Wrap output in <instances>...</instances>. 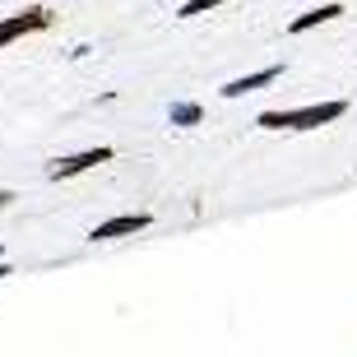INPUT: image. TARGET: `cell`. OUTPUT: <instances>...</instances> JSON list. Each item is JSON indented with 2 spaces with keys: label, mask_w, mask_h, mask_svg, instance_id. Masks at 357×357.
I'll use <instances>...</instances> for the list:
<instances>
[{
  "label": "cell",
  "mask_w": 357,
  "mask_h": 357,
  "mask_svg": "<svg viewBox=\"0 0 357 357\" xmlns=\"http://www.w3.org/2000/svg\"><path fill=\"white\" fill-rule=\"evenodd\" d=\"M14 199V190H0V209H5V204H10Z\"/></svg>",
  "instance_id": "obj_9"
},
{
  "label": "cell",
  "mask_w": 357,
  "mask_h": 357,
  "mask_svg": "<svg viewBox=\"0 0 357 357\" xmlns=\"http://www.w3.org/2000/svg\"><path fill=\"white\" fill-rule=\"evenodd\" d=\"M56 24V10L52 5H24V10H14L0 19V52L19 38H33V33H47Z\"/></svg>",
  "instance_id": "obj_2"
},
{
  "label": "cell",
  "mask_w": 357,
  "mask_h": 357,
  "mask_svg": "<svg viewBox=\"0 0 357 357\" xmlns=\"http://www.w3.org/2000/svg\"><path fill=\"white\" fill-rule=\"evenodd\" d=\"M344 14V5L339 0H330V5H316V10H306V14H297L288 24V33L297 38V33H311V28H320V24H330V19H339Z\"/></svg>",
  "instance_id": "obj_6"
},
{
  "label": "cell",
  "mask_w": 357,
  "mask_h": 357,
  "mask_svg": "<svg viewBox=\"0 0 357 357\" xmlns=\"http://www.w3.org/2000/svg\"><path fill=\"white\" fill-rule=\"evenodd\" d=\"M167 121H172L176 130H190V126L204 121V107H199V102H172V107H167Z\"/></svg>",
  "instance_id": "obj_7"
},
{
  "label": "cell",
  "mask_w": 357,
  "mask_h": 357,
  "mask_svg": "<svg viewBox=\"0 0 357 357\" xmlns=\"http://www.w3.org/2000/svg\"><path fill=\"white\" fill-rule=\"evenodd\" d=\"M348 116V102L334 98V102H311V107H288V112H260L255 126L260 130H320L330 121Z\"/></svg>",
  "instance_id": "obj_1"
},
{
  "label": "cell",
  "mask_w": 357,
  "mask_h": 357,
  "mask_svg": "<svg viewBox=\"0 0 357 357\" xmlns=\"http://www.w3.org/2000/svg\"><path fill=\"white\" fill-rule=\"evenodd\" d=\"M274 79H283V66H265V70H255V75L227 79V84H223V98H246V93L265 89V84H274Z\"/></svg>",
  "instance_id": "obj_5"
},
{
  "label": "cell",
  "mask_w": 357,
  "mask_h": 357,
  "mask_svg": "<svg viewBox=\"0 0 357 357\" xmlns=\"http://www.w3.org/2000/svg\"><path fill=\"white\" fill-rule=\"evenodd\" d=\"M10 274H14V269H10V265H5V260H0V283H5V278H10Z\"/></svg>",
  "instance_id": "obj_10"
},
{
  "label": "cell",
  "mask_w": 357,
  "mask_h": 357,
  "mask_svg": "<svg viewBox=\"0 0 357 357\" xmlns=\"http://www.w3.org/2000/svg\"><path fill=\"white\" fill-rule=\"evenodd\" d=\"M153 223V213H116V218H107L89 232L93 241H116V237H135V232H144Z\"/></svg>",
  "instance_id": "obj_4"
},
{
  "label": "cell",
  "mask_w": 357,
  "mask_h": 357,
  "mask_svg": "<svg viewBox=\"0 0 357 357\" xmlns=\"http://www.w3.org/2000/svg\"><path fill=\"white\" fill-rule=\"evenodd\" d=\"M116 153L107 144H98V149H84V153H70V158H56L52 167H47V176L52 181H70V176H79V172H89V167H98V162H112Z\"/></svg>",
  "instance_id": "obj_3"
},
{
  "label": "cell",
  "mask_w": 357,
  "mask_h": 357,
  "mask_svg": "<svg viewBox=\"0 0 357 357\" xmlns=\"http://www.w3.org/2000/svg\"><path fill=\"white\" fill-rule=\"evenodd\" d=\"M218 5H227V0H185L181 10H176V19H199V14L218 10Z\"/></svg>",
  "instance_id": "obj_8"
},
{
  "label": "cell",
  "mask_w": 357,
  "mask_h": 357,
  "mask_svg": "<svg viewBox=\"0 0 357 357\" xmlns=\"http://www.w3.org/2000/svg\"><path fill=\"white\" fill-rule=\"evenodd\" d=\"M0 255H5V251H0Z\"/></svg>",
  "instance_id": "obj_11"
}]
</instances>
